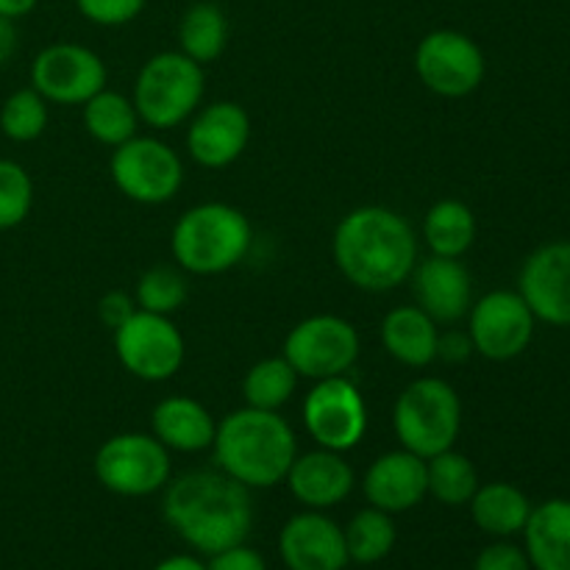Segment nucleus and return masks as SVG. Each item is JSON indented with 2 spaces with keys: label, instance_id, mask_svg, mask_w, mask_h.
Returning a JSON list of instances; mask_svg holds the SVG:
<instances>
[{
  "label": "nucleus",
  "instance_id": "nucleus-1",
  "mask_svg": "<svg viewBox=\"0 0 570 570\" xmlns=\"http://www.w3.org/2000/svg\"><path fill=\"white\" fill-rule=\"evenodd\" d=\"M161 515L189 549L212 557L248 540L254 501L245 484L223 471H189L167 482Z\"/></svg>",
  "mask_w": 570,
  "mask_h": 570
},
{
  "label": "nucleus",
  "instance_id": "nucleus-2",
  "mask_svg": "<svg viewBox=\"0 0 570 570\" xmlns=\"http://www.w3.org/2000/svg\"><path fill=\"white\" fill-rule=\"evenodd\" d=\"M332 254L337 271L365 293H390L410 282L417 265L412 223L387 206H360L334 228Z\"/></svg>",
  "mask_w": 570,
  "mask_h": 570
},
{
  "label": "nucleus",
  "instance_id": "nucleus-3",
  "mask_svg": "<svg viewBox=\"0 0 570 570\" xmlns=\"http://www.w3.org/2000/svg\"><path fill=\"white\" fill-rule=\"evenodd\" d=\"M215 465L248 490H271L287 479L298 456L293 426L278 412L243 406L217 423Z\"/></svg>",
  "mask_w": 570,
  "mask_h": 570
},
{
  "label": "nucleus",
  "instance_id": "nucleus-4",
  "mask_svg": "<svg viewBox=\"0 0 570 570\" xmlns=\"http://www.w3.org/2000/svg\"><path fill=\"white\" fill-rule=\"evenodd\" d=\"M254 228L237 206L206 200L176 220L170 234L173 259L184 273L220 276L248 256Z\"/></svg>",
  "mask_w": 570,
  "mask_h": 570
},
{
  "label": "nucleus",
  "instance_id": "nucleus-5",
  "mask_svg": "<svg viewBox=\"0 0 570 570\" xmlns=\"http://www.w3.org/2000/svg\"><path fill=\"white\" fill-rule=\"evenodd\" d=\"M393 429L401 449L423 460L454 449L462 432L460 393L440 376L415 379L395 399Z\"/></svg>",
  "mask_w": 570,
  "mask_h": 570
},
{
  "label": "nucleus",
  "instance_id": "nucleus-6",
  "mask_svg": "<svg viewBox=\"0 0 570 570\" xmlns=\"http://www.w3.org/2000/svg\"><path fill=\"white\" fill-rule=\"evenodd\" d=\"M204 92V65L181 50H161L139 67L131 100L139 120L165 131L187 122L198 111Z\"/></svg>",
  "mask_w": 570,
  "mask_h": 570
},
{
  "label": "nucleus",
  "instance_id": "nucleus-7",
  "mask_svg": "<svg viewBox=\"0 0 570 570\" xmlns=\"http://www.w3.org/2000/svg\"><path fill=\"white\" fill-rule=\"evenodd\" d=\"M100 488L122 499H145L167 488L173 476L170 451L145 432H122L106 440L92 460Z\"/></svg>",
  "mask_w": 570,
  "mask_h": 570
},
{
  "label": "nucleus",
  "instance_id": "nucleus-8",
  "mask_svg": "<svg viewBox=\"0 0 570 570\" xmlns=\"http://www.w3.org/2000/svg\"><path fill=\"white\" fill-rule=\"evenodd\" d=\"M109 173L115 187L142 206L167 204L184 184L181 156L161 139L139 134L111 150Z\"/></svg>",
  "mask_w": 570,
  "mask_h": 570
},
{
  "label": "nucleus",
  "instance_id": "nucleus-9",
  "mask_svg": "<svg viewBox=\"0 0 570 570\" xmlns=\"http://www.w3.org/2000/svg\"><path fill=\"white\" fill-rule=\"evenodd\" d=\"M362 351L354 323L340 315H312L289 328L282 356L301 379L345 376L356 365Z\"/></svg>",
  "mask_w": 570,
  "mask_h": 570
},
{
  "label": "nucleus",
  "instance_id": "nucleus-10",
  "mask_svg": "<svg viewBox=\"0 0 570 570\" xmlns=\"http://www.w3.org/2000/svg\"><path fill=\"white\" fill-rule=\"evenodd\" d=\"M115 354L134 379L159 384L181 371L187 343L170 317L137 309L115 328Z\"/></svg>",
  "mask_w": 570,
  "mask_h": 570
},
{
  "label": "nucleus",
  "instance_id": "nucleus-11",
  "mask_svg": "<svg viewBox=\"0 0 570 570\" xmlns=\"http://www.w3.org/2000/svg\"><path fill=\"white\" fill-rule=\"evenodd\" d=\"M415 72L429 92L440 98H465L482 87L488 61L476 39L454 28H434L417 42Z\"/></svg>",
  "mask_w": 570,
  "mask_h": 570
},
{
  "label": "nucleus",
  "instance_id": "nucleus-12",
  "mask_svg": "<svg viewBox=\"0 0 570 570\" xmlns=\"http://www.w3.org/2000/svg\"><path fill=\"white\" fill-rule=\"evenodd\" d=\"M304 426L317 449H356L367 432L365 395L348 376L321 379L304 399Z\"/></svg>",
  "mask_w": 570,
  "mask_h": 570
},
{
  "label": "nucleus",
  "instance_id": "nucleus-13",
  "mask_svg": "<svg viewBox=\"0 0 570 570\" xmlns=\"http://www.w3.org/2000/svg\"><path fill=\"white\" fill-rule=\"evenodd\" d=\"M106 61L78 42H56L39 50L31 61V87L48 104L83 106L106 87Z\"/></svg>",
  "mask_w": 570,
  "mask_h": 570
},
{
  "label": "nucleus",
  "instance_id": "nucleus-14",
  "mask_svg": "<svg viewBox=\"0 0 570 570\" xmlns=\"http://www.w3.org/2000/svg\"><path fill=\"white\" fill-rule=\"evenodd\" d=\"M468 334L476 354L493 362H510L529 348L534 334V315L521 293L493 289L471 304Z\"/></svg>",
  "mask_w": 570,
  "mask_h": 570
},
{
  "label": "nucleus",
  "instance_id": "nucleus-15",
  "mask_svg": "<svg viewBox=\"0 0 570 570\" xmlns=\"http://www.w3.org/2000/svg\"><path fill=\"white\" fill-rule=\"evenodd\" d=\"M250 142V117L234 100H215L189 117L187 150L195 165L223 170L245 154Z\"/></svg>",
  "mask_w": 570,
  "mask_h": 570
},
{
  "label": "nucleus",
  "instance_id": "nucleus-16",
  "mask_svg": "<svg viewBox=\"0 0 570 570\" xmlns=\"http://www.w3.org/2000/svg\"><path fill=\"white\" fill-rule=\"evenodd\" d=\"M278 554L289 570H345L351 562L343 527L323 510L289 518L278 534Z\"/></svg>",
  "mask_w": 570,
  "mask_h": 570
},
{
  "label": "nucleus",
  "instance_id": "nucleus-17",
  "mask_svg": "<svg viewBox=\"0 0 570 570\" xmlns=\"http://www.w3.org/2000/svg\"><path fill=\"white\" fill-rule=\"evenodd\" d=\"M518 293L534 317L551 326H570V243L534 250L523 262Z\"/></svg>",
  "mask_w": 570,
  "mask_h": 570
},
{
  "label": "nucleus",
  "instance_id": "nucleus-18",
  "mask_svg": "<svg viewBox=\"0 0 570 570\" xmlns=\"http://www.w3.org/2000/svg\"><path fill=\"white\" fill-rule=\"evenodd\" d=\"M417 306L438 326H454L471 312L473 282L468 267L451 256H429L415 265L410 276Z\"/></svg>",
  "mask_w": 570,
  "mask_h": 570
},
{
  "label": "nucleus",
  "instance_id": "nucleus-19",
  "mask_svg": "<svg viewBox=\"0 0 570 570\" xmlns=\"http://www.w3.org/2000/svg\"><path fill=\"white\" fill-rule=\"evenodd\" d=\"M362 493L376 510L401 515L421 504L429 495L426 460L412 451H387L362 476Z\"/></svg>",
  "mask_w": 570,
  "mask_h": 570
},
{
  "label": "nucleus",
  "instance_id": "nucleus-20",
  "mask_svg": "<svg viewBox=\"0 0 570 570\" xmlns=\"http://www.w3.org/2000/svg\"><path fill=\"white\" fill-rule=\"evenodd\" d=\"M284 482L306 510H332L354 493L356 473L340 451L315 449L295 456Z\"/></svg>",
  "mask_w": 570,
  "mask_h": 570
},
{
  "label": "nucleus",
  "instance_id": "nucleus-21",
  "mask_svg": "<svg viewBox=\"0 0 570 570\" xmlns=\"http://www.w3.org/2000/svg\"><path fill=\"white\" fill-rule=\"evenodd\" d=\"M150 429L167 451L195 454V451L212 449L217 421L200 401L189 399V395H167L154 406Z\"/></svg>",
  "mask_w": 570,
  "mask_h": 570
},
{
  "label": "nucleus",
  "instance_id": "nucleus-22",
  "mask_svg": "<svg viewBox=\"0 0 570 570\" xmlns=\"http://www.w3.org/2000/svg\"><path fill=\"white\" fill-rule=\"evenodd\" d=\"M440 328L421 306H395L382 321V345L406 367H429L438 360Z\"/></svg>",
  "mask_w": 570,
  "mask_h": 570
},
{
  "label": "nucleus",
  "instance_id": "nucleus-23",
  "mask_svg": "<svg viewBox=\"0 0 570 570\" xmlns=\"http://www.w3.org/2000/svg\"><path fill=\"white\" fill-rule=\"evenodd\" d=\"M523 540L532 570H570V501L551 499L532 507Z\"/></svg>",
  "mask_w": 570,
  "mask_h": 570
},
{
  "label": "nucleus",
  "instance_id": "nucleus-24",
  "mask_svg": "<svg viewBox=\"0 0 570 570\" xmlns=\"http://www.w3.org/2000/svg\"><path fill=\"white\" fill-rule=\"evenodd\" d=\"M529 512H532V504L523 495V490L507 482L479 484L471 499L473 523L493 538H512V534L523 532Z\"/></svg>",
  "mask_w": 570,
  "mask_h": 570
},
{
  "label": "nucleus",
  "instance_id": "nucleus-25",
  "mask_svg": "<svg viewBox=\"0 0 570 570\" xmlns=\"http://www.w3.org/2000/svg\"><path fill=\"white\" fill-rule=\"evenodd\" d=\"M421 232L434 256L460 259L471 250L473 239H476V215L462 200L443 198L426 212Z\"/></svg>",
  "mask_w": 570,
  "mask_h": 570
},
{
  "label": "nucleus",
  "instance_id": "nucleus-26",
  "mask_svg": "<svg viewBox=\"0 0 570 570\" xmlns=\"http://www.w3.org/2000/svg\"><path fill=\"white\" fill-rule=\"evenodd\" d=\"M228 37H232V26H228L226 11L217 3L200 0L184 11L181 22H178V45L181 53L189 56L198 65H209L217 61L226 50Z\"/></svg>",
  "mask_w": 570,
  "mask_h": 570
},
{
  "label": "nucleus",
  "instance_id": "nucleus-27",
  "mask_svg": "<svg viewBox=\"0 0 570 570\" xmlns=\"http://www.w3.org/2000/svg\"><path fill=\"white\" fill-rule=\"evenodd\" d=\"M137 106L117 89L104 87L83 104V128L95 142L106 145V148H117L137 137Z\"/></svg>",
  "mask_w": 570,
  "mask_h": 570
},
{
  "label": "nucleus",
  "instance_id": "nucleus-28",
  "mask_svg": "<svg viewBox=\"0 0 570 570\" xmlns=\"http://www.w3.org/2000/svg\"><path fill=\"white\" fill-rule=\"evenodd\" d=\"M345 549H348V560L356 566H376V562L387 560L399 540V529L390 512L376 510V507H365L356 512L343 529Z\"/></svg>",
  "mask_w": 570,
  "mask_h": 570
},
{
  "label": "nucleus",
  "instance_id": "nucleus-29",
  "mask_svg": "<svg viewBox=\"0 0 570 570\" xmlns=\"http://www.w3.org/2000/svg\"><path fill=\"white\" fill-rule=\"evenodd\" d=\"M298 379L295 367L284 356H267V360L256 362L243 379L245 406L278 412L295 395Z\"/></svg>",
  "mask_w": 570,
  "mask_h": 570
},
{
  "label": "nucleus",
  "instance_id": "nucleus-30",
  "mask_svg": "<svg viewBox=\"0 0 570 570\" xmlns=\"http://www.w3.org/2000/svg\"><path fill=\"white\" fill-rule=\"evenodd\" d=\"M426 479L429 495L445 507L471 504L473 493L479 490L476 465L454 449L426 460Z\"/></svg>",
  "mask_w": 570,
  "mask_h": 570
},
{
  "label": "nucleus",
  "instance_id": "nucleus-31",
  "mask_svg": "<svg viewBox=\"0 0 570 570\" xmlns=\"http://www.w3.org/2000/svg\"><path fill=\"white\" fill-rule=\"evenodd\" d=\"M189 298L187 276L178 265H154L139 276L134 301L137 309L154 312V315H167L181 309Z\"/></svg>",
  "mask_w": 570,
  "mask_h": 570
},
{
  "label": "nucleus",
  "instance_id": "nucleus-32",
  "mask_svg": "<svg viewBox=\"0 0 570 570\" xmlns=\"http://www.w3.org/2000/svg\"><path fill=\"white\" fill-rule=\"evenodd\" d=\"M48 128V100L33 87L17 89L0 106V131L11 142H33Z\"/></svg>",
  "mask_w": 570,
  "mask_h": 570
},
{
  "label": "nucleus",
  "instance_id": "nucleus-33",
  "mask_svg": "<svg viewBox=\"0 0 570 570\" xmlns=\"http://www.w3.org/2000/svg\"><path fill=\"white\" fill-rule=\"evenodd\" d=\"M33 206V181L20 161L0 159V232L26 223Z\"/></svg>",
  "mask_w": 570,
  "mask_h": 570
},
{
  "label": "nucleus",
  "instance_id": "nucleus-34",
  "mask_svg": "<svg viewBox=\"0 0 570 570\" xmlns=\"http://www.w3.org/2000/svg\"><path fill=\"white\" fill-rule=\"evenodd\" d=\"M148 0H76V9L83 20L92 26L120 28L137 20L145 11Z\"/></svg>",
  "mask_w": 570,
  "mask_h": 570
},
{
  "label": "nucleus",
  "instance_id": "nucleus-35",
  "mask_svg": "<svg viewBox=\"0 0 570 570\" xmlns=\"http://www.w3.org/2000/svg\"><path fill=\"white\" fill-rule=\"evenodd\" d=\"M473 570H532V562H529L527 551L501 540V543L479 551Z\"/></svg>",
  "mask_w": 570,
  "mask_h": 570
},
{
  "label": "nucleus",
  "instance_id": "nucleus-36",
  "mask_svg": "<svg viewBox=\"0 0 570 570\" xmlns=\"http://www.w3.org/2000/svg\"><path fill=\"white\" fill-rule=\"evenodd\" d=\"M206 570H267V562L256 549L237 543L232 549L212 554L209 562H206Z\"/></svg>",
  "mask_w": 570,
  "mask_h": 570
},
{
  "label": "nucleus",
  "instance_id": "nucleus-37",
  "mask_svg": "<svg viewBox=\"0 0 570 570\" xmlns=\"http://www.w3.org/2000/svg\"><path fill=\"white\" fill-rule=\"evenodd\" d=\"M134 312H137V301H134V295H128L126 289H111V293H106L104 298L98 301L100 323H104L106 328H111V332H115L117 326H122Z\"/></svg>",
  "mask_w": 570,
  "mask_h": 570
},
{
  "label": "nucleus",
  "instance_id": "nucleus-38",
  "mask_svg": "<svg viewBox=\"0 0 570 570\" xmlns=\"http://www.w3.org/2000/svg\"><path fill=\"white\" fill-rule=\"evenodd\" d=\"M476 354L473 348V340L468 332H460V328H449V332H440L438 343V360L451 362V365H460V362H468Z\"/></svg>",
  "mask_w": 570,
  "mask_h": 570
},
{
  "label": "nucleus",
  "instance_id": "nucleus-39",
  "mask_svg": "<svg viewBox=\"0 0 570 570\" xmlns=\"http://www.w3.org/2000/svg\"><path fill=\"white\" fill-rule=\"evenodd\" d=\"M17 45H20V37H17L14 20L0 14V67L11 61V56L17 53Z\"/></svg>",
  "mask_w": 570,
  "mask_h": 570
},
{
  "label": "nucleus",
  "instance_id": "nucleus-40",
  "mask_svg": "<svg viewBox=\"0 0 570 570\" xmlns=\"http://www.w3.org/2000/svg\"><path fill=\"white\" fill-rule=\"evenodd\" d=\"M154 570H206V562H200L193 554H173L167 560L156 562Z\"/></svg>",
  "mask_w": 570,
  "mask_h": 570
},
{
  "label": "nucleus",
  "instance_id": "nucleus-41",
  "mask_svg": "<svg viewBox=\"0 0 570 570\" xmlns=\"http://www.w3.org/2000/svg\"><path fill=\"white\" fill-rule=\"evenodd\" d=\"M37 3L39 0H0V14L9 17V20H20V17L31 14Z\"/></svg>",
  "mask_w": 570,
  "mask_h": 570
}]
</instances>
